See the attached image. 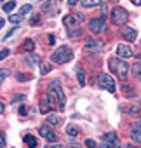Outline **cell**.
<instances>
[{
  "mask_svg": "<svg viewBox=\"0 0 141 148\" xmlns=\"http://www.w3.org/2000/svg\"><path fill=\"white\" fill-rule=\"evenodd\" d=\"M72 58H73L72 49L66 47V45H61L57 51H54V52H52L51 61H56V63H68V61H72Z\"/></svg>",
  "mask_w": 141,
  "mask_h": 148,
  "instance_id": "obj_1",
  "label": "cell"
},
{
  "mask_svg": "<svg viewBox=\"0 0 141 148\" xmlns=\"http://www.w3.org/2000/svg\"><path fill=\"white\" fill-rule=\"evenodd\" d=\"M49 94H51L52 98H56V99H57V106H59L61 110H64L66 99H64V92H63V89H61V84H59L57 80L51 82V86H49Z\"/></svg>",
  "mask_w": 141,
  "mask_h": 148,
  "instance_id": "obj_2",
  "label": "cell"
},
{
  "mask_svg": "<svg viewBox=\"0 0 141 148\" xmlns=\"http://www.w3.org/2000/svg\"><path fill=\"white\" fill-rule=\"evenodd\" d=\"M127 19H129V12H127L124 7H118V5H117V7L112 11V21H113V25L122 26V25L127 23Z\"/></svg>",
  "mask_w": 141,
  "mask_h": 148,
  "instance_id": "obj_3",
  "label": "cell"
},
{
  "mask_svg": "<svg viewBox=\"0 0 141 148\" xmlns=\"http://www.w3.org/2000/svg\"><path fill=\"white\" fill-rule=\"evenodd\" d=\"M98 82H99V87H103L110 92H115V80H113L112 75H108V73H99Z\"/></svg>",
  "mask_w": 141,
  "mask_h": 148,
  "instance_id": "obj_4",
  "label": "cell"
},
{
  "mask_svg": "<svg viewBox=\"0 0 141 148\" xmlns=\"http://www.w3.org/2000/svg\"><path fill=\"white\" fill-rule=\"evenodd\" d=\"M118 146V139L115 132H106L101 136V148H117Z\"/></svg>",
  "mask_w": 141,
  "mask_h": 148,
  "instance_id": "obj_5",
  "label": "cell"
},
{
  "mask_svg": "<svg viewBox=\"0 0 141 148\" xmlns=\"http://www.w3.org/2000/svg\"><path fill=\"white\" fill-rule=\"evenodd\" d=\"M117 75L122 79V80H125L127 79V75H129V64L125 63V61H117Z\"/></svg>",
  "mask_w": 141,
  "mask_h": 148,
  "instance_id": "obj_6",
  "label": "cell"
},
{
  "mask_svg": "<svg viewBox=\"0 0 141 148\" xmlns=\"http://www.w3.org/2000/svg\"><path fill=\"white\" fill-rule=\"evenodd\" d=\"M38 132H40V136H44L47 141H51V143H54L56 139H57V136H56V132H52V129L49 127V125H42L40 129H38Z\"/></svg>",
  "mask_w": 141,
  "mask_h": 148,
  "instance_id": "obj_7",
  "label": "cell"
},
{
  "mask_svg": "<svg viewBox=\"0 0 141 148\" xmlns=\"http://www.w3.org/2000/svg\"><path fill=\"white\" fill-rule=\"evenodd\" d=\"M103 21H105V18H94V19H91V21H89V30L94 32V33H99V32L105 28Z\"/></svg>",
  "mask_w": 141,
  "mask_h": 148,
  "instance_id": "obj_8",
  "label": "cell"
},
{
  "mask_svg": "<svg viewBox=\"0 0 141 148\" xmlns=\"http://www.w3.org/2000/svg\"><path fill=\"white\" fill-rule=\"evenodd\" d=\"M51 108H52V99H51V96H44V98L40 99V112H42V113H47V112H51Z\"/></svg>",
  "mask_w": 141,
  "mask_h": 148,
  "instance_id": "obj_9",
  "label": "cell"
},
{
  "mask_svg": "<svg viewBox=\"0 0 141 148\" xmlns=\"http://www.w3.org/2000/svg\"><path fill=\"white\" fill-rule=\"evenodd\" d=\"M117 56L118 58H131L132 56V49L127 47V45H117Z\"/></svg>",
  "mask_w": 141,
  "mask_h": 148,
  "instance_id": "obj_10",
  "label": "cell"
},
{
  "mask_svg": "<svg viewBox=\"0 0 141 148\" xmlns=\"http://www.w3.org/2000/svg\"><path fill=\"white\" fill-rule=\"evenodd\" d=\"M122 37H124L127 42H134V40H136V30H134V28H124V30H122Z\"/></svg>",
  "mask_w": 141,
  "mask_h": 148,
  "instance_id": "obj_11",
  "label": "cell"
},
{
  "mask_svg": "<svg viewBox=\"0 0 141 148\" xmlns=\"http://www.w3.org/2000/svg\"><path fill=\"white\" fill-rule=\"evenodd\" d=\"M23 141H25L26 146H30V148H35V146H37V138H35L33 134H26V136L23 138Z\"/></svg>",
  "mask_w": 141,
  "mask_h": 148,
  "instance_id": "obj_12",
  "label": "cell"
},
{
  "mask_svg": "<svg viewBox=\"0 0 141 148\" xmlns=\"http://www.w3.org/2000/svg\"><path fill=\"white\" fill-rule=\"evenodd\" d=\"M23 49H25V51H28V52H31V51L35 49V42H33L31 38H26V40L23 42Z\"/></svg>",
  "mask_w": 141,
  "mask_h": 148,
  "instance_id": "obj_13",
  "label": "cell"
},
{
  "mask_svg": "<svg viewBox=\"0 0 141 148\" xmlns=\"http://www.w3.org/2000/svg\"><path fill=\"white\" fill-rule=\"evenodd\" d=\"M87 47H91V49H103L105 47V42H101V40H98V42L87 40Z\"/></svg>",
  "mask_w": 141,
  "mask_h": 148,
  "instance_id": "obj_14",
  "label": "cell"
},
{
  "mask_svg": "<svg viewBox=\"0 0 141 148\" xmlns=\"http://www.w3.org/2000/svg\"><path fill=\"white\" fill-rule=\"evenodd\" d=\"M101 2H103V0H82V5L89 9V7H96V5H99Z\"/></svg>",
  "mask_w": 141,
  "mask_h": 148,
  "instance_id": "obj_15",
  "label": "cell"
},
{
  "mask_svg": "<svg viewBox=\"0 0 141 148\" xmlns=\"http://www.w3.org/2000/svg\"><path fill=\"white\" fill-rule=\"evenodd\" d=\"M132 73H134V75L141 80V63L139 61H136L134 64H132Z\"/></svg>",
  "mask_w": 141,
  "mask_h": 148,
  "instance_id": "obj_16",
  "label": "cell"
},
{
  "mask_svg": "<svg viewBox=\"0 0 141 148\" xmlns=\"http://www.w3.org/2000/svg\"><path fill=\"white\" fill-rule=\"evenodd\" d=\"M47 122H49L51 125H56V124L61 122V119H59L57 115H54V113H49V115H47Z\"/></svg>",
  "mask_w": 141,
  "mask_h": 148,
  "instance_id": "obj_17",
  "label": "cell"
},
{
  "mask_svg": "<svg viewBox=\"0 0 141 148\" xmlns=\"http://www.w3.org/2000/svg\"><path fill=\"white\" fill-rule=\"evenodd\" d=\"M77 73H79V75H77L79 77V84L80 86H86V71H84V68H79Z\"/></svg>",
  "mask_w": 141,
  "mask_h": 148,
  "instance_id": "obj_18",
  "label": "cell"
},
{
  "mask_svg": "<svg viewBox=\"0 0 141 148\" xmlns=\"http://www.w3.org/2000/svg\"><path fill=\"white\" fill-rule=\"evenodd\" d=\"M131 138L138 143H141V129H132L131 131Z\"/></svg>",
  "mask_w": 141,
  "mask_h": 148,
  "instance_id": "obj_19",
  "label": "cell"
},
{
  "mask_svg": "<svg viewBox=\"0 0 141 148\" xmlns=\"http://www.w3.org/2000/svg\"><path fill=\"white\" fill-rule=\"evenodd\" d=\"M51 70H52L51 63H42V64H40V73H42V75H47Z\"/></svg>",
  "mask_w": 141,
  "mask_h": 148,
  "instance_id": "obj_20",
  "label": "cell"
},
{
  "mask_svg": "<svg viewBox=\"0 0 141 148\" xmlns=\"http://www.w3.org/2000/svg\"><path fill=\"white\" fill-rule=\"evenodd\" d=\"M64 25H66L68 28H73V26L77 25V21H75L73 16H66V18H64Z\"/></svg>",
  "mask_w": 141,
  "mask_h": 148,
  "instance_id": "obj_21",
  "label": "cell"
},
{
  "mask_svg": "<svg viewBox=\"0 0 141 148\" xmlns=\"http://www.w3.org/2000/svg\"><path fill=\"white\" fill-rule=\"evenodd\" d=\"M14 7H16V2H7V4L2 5V11H4V12H11Z\"/></svg>",
  "mask_w": 141,
  "mask_h": 148,
  "instance_id": "obj_22",
  "label": "cell"
},
{
  "mask_svg": "<svg viewBox=\"0 0 141 148\" xmlns=\"http://www.w3.org/2000/svg\"><path fill=\"white\" fill-rule=\"evenodd\" d=\"M26 61H28V64H37L38 63V56L30 54V56H26Z\"/></svg>",
  "mask_w": 141,
  "mask_h": 148,
  "instance_id": "obj_23",
  "label": "cell"
},
{
  "mask_svg": "<svg viewBox=\"0 0 141 148\" xmlns=\"http://www.w3.org/2000/svg\"><path fill=\"white\" fill-rule=\"evenodd\" d=\"M9 21H11V23H14V25L21 23V14H12V16L9 18Z\"/></svg>",
  "mask_w": 141,
  "mask_h": 148,
  "instance_id": "obj_24",
  "label": "cell"
},
{
  "mask_svg": "<svg viewBox=\"0 0 141 148\" xmlns=\"http://www.w3.org/2000/svg\"><path fill=\"white\" fill-rule=\"evenodd\" d=\"M18 80L28 82V80H31V75H26V73H18Z\"/></svg>",
  "mask_w": 141,
  "mask_h": 148,
  "instance_id": "obj_25",
  "label": "cell"
},
{
  "mask_svg": "<svg viewBox=\"0 0 141 148\" xmlns=\"http://www.w3.org/2000/svg\"><path fill=\"white\" fill-rule=\"evenodd\" d=\"M30 11H31V5H30V4H26V5H23V7L19 9V14L23 16V14H26V12H30Z\"/></svg>",
  "mask_w": 141,
  "mask_h": 148,
  "instance_id": "obj_26",
  "label": "cell"
},
{
  "mask_svg": "<svg viewBox=\"0 0 141 148\" xmlns=\"http://www.w3.org/2000/svg\"><path fill=\"white\" fill-rule=\"evenodd\" d=\"M77 132H79V131H77L73 125H68V134H70V136H77Z\"/></svg>",
  "mask_w": 141,
  "mask_h": 148,
  "instance_id": "obj_27",
  "label": "cell"
},
{
  "mask_svg": "<svg viewBox=\"0 0 141 148\" xmlns=\"http://www.w3.org/2000/svg\"><path fill=\"white\" fill-rule=\"evenodd\" d=\"M86 146H87V148H96L98 145H96V141H92V139H86Z\"/></svg>",
  "mask_w": 141,
  "mask_h": 148,
  "instance_id": "obj_28",
  "label": "cell"
},
{
  "mask_svg": "<svg viewBox=\"0 0 141 148\" xmlns=\"http://www.w3.org/2000/svg\"><path fill=\"white\" fill-rule=\"evenodd\" d=\"M117 61H118V59H110V68H112V71H117Z\"/></svg>",
  "mask_w": 141,
  "mask_h": 148,
  "instance_id": "obj_29",
  "label": "cell"
},
{
  "mask_svg": "<svg viewBox=\"0 0 141 148\" xmlns=\"http://www.w3.org/2000/svg\"><path fill=\"white\" fill-rule=\"evenodd\" d=\"M9 56V49H2V52H0V58H2V59H5Z\"/></svg>",
  "mask_w": 141,
  "mask_h": 148,
  "instance_id": "obj_30",
  "label": "cell"
},
{
  "mask_svg": "<svg viewBox=\"0 0 141 148\" xmlns=\"http://www.w3.org/2000/svg\"><path fill=\"white\" fill-rule=\"evenodd\" d=\"M51 5H52V2H47V4H44V5H42V9H44V11H49V9H51Z\"/></svg>",
  "mask_w": 141,
  "mask_h": 148,
  "instance_id": "obj_31",
  "label": "cell"
},
{
  "mask_svg": "<svg viewBox=\"0 0 141 148\" xmlns=\"http://www.w3.org/2000/svg\"><path fill=\"white\" fill-rule=\"evenodd\" d=\"M0 143H2V148L5 146V136H4V132H2V134H0Z\"/></svg>",
  "mask_w": 141,
  "mask_h": 148,
  "instance_id": "obj_32",
  "label": "cell"
},
{
  "mask_svg": "<svg viewBox=\"0 0 141 148\" xmlns=\"http://www.w3.org/2000/svg\"><path fill=\"white\" fill-rule=\"evenodd\" d=\"M30 23H31V25H38V16H33Z\"/></svg>",
  "mask_w": 141,
  "mask_h": 148,
  "instance_id": "obj_33",
  "label": "cell"
},
{
  "mask_svg": "<svg viewBox=\"0 0 141 148\" xmlns=\"http://www.w3.org/2000/svg\"><path fill=\"white\" fill-rule=\"evenodd\" d=\"M45 148H64L63 145H47Z\"/></svg>",
  "mask_w": 141,
  "mask_h": 148,
  "instance_id": "obj_34",
  "label": "cell"
},
{
  "mask_svg": "<svg viewBox=\"0 0 141 148\" xmlns=\"http://www.w3.org/2000/svg\"><path fill=\"white\" fill-rule=\"evenodd\" d=\"M19 113H21V115H26V106H25V105L19 108Z\"/></svg>",
  "mask_w": 141,
  "mask_h": 148,
  "instance_id": "obj_35",
  "label": "cell"
},
{
  "mask_svg": "<svg viewBox=\"0 0 141 148\" xmlns=\"http://www.w3.org/2000/svg\"><path fill=\"white\" fill-rule=\"evenodd\" d=\"M0 73H2V80H4V79H5V77H7V73H9V71H7V70H4V68H2V71H0Z\"/></svg>",
  "mask_w": 141,
  "mask_h": 148,
  "instance_id": "obj_36",
  "label": "cell"
},
{
  "mask_svg": "<svg viewBox=\"0 0 141 148\" xmlns=\"http://www.w3.org/2000/svg\"><path fill=\"white\" fill-rule=\"evenodd\" d=\"M131 113H139V108H138V106H132V108H131Z\"/></svg>",
  "mask_w": 141,
  "mask_h": 148,
  "instance_id": "obj_37",
  "label": "cell"
},
{
  "mask_svg": "<svg viewBox=\"0 0 141 148\" xmlns=\"http://www.w3.org/2000/svg\"><path fill=\"white\" fill-rule=\"evenodd\" d=\"M132 5H141V0H131Z\"/></svg>",
  "mask_w": 141,
  "mask_h": 148,
  "instance_id": "obj_38",
  "label": "cell"
},
{
  "mask_svg": "<svg viewBox=\"0 0 141 148\" xmlns=\"http://www.w3.org/2000/svg\"><path fill=\"white\" fill-rule=\"evenodd\" d=\"M68 2H70V5H75V4L79 2V0H68Z\"/></svg>",
  "mask_w": 141,
  "mask_h": 148,
  "instance_id": "obj_39",
  "label": "cell"
},
{
  "mask_svg": "<svg viewBox=\"0 0 141 148\" xmlns=\"http://www.w3.org/2000/svg\"><path fill=\"white\" fill-rule=\"evenodd\" d=\"M125 148H138V146H134V145H127Z\"/></svg>",
  "mask_w": 141,
  "mask_h": 148,
  "instance_id": "obj_40",
  "label": "cell"
},
{
  "mask_svg": "<svg viewBox=\"0 0 141 148\" xmlns=\"http://www.w3.org/2000/svg\"><path fill=\"white\" fill-rule=\"evenodd\" d=\"M0 2H2V4H5V0H0Z\"/></svg>",
  "mask_w": 141,
  "mask_h": 148,
  "instance_id": "obj_41",
  "label": "cell"
}]
</instances>
